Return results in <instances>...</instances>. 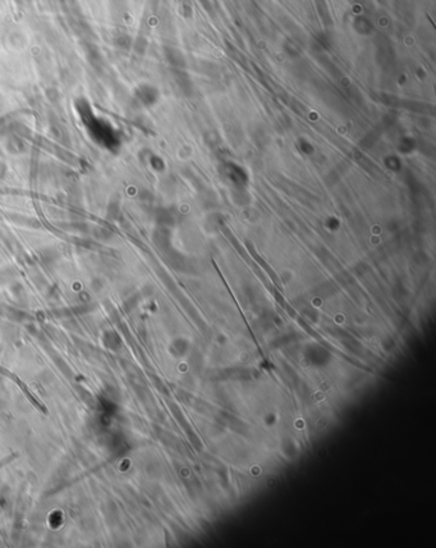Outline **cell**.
<instances>
[{
	"label": "cell",
	"instance_id": "obj_1",
	"mask_svg": "<svg viewBox=\"0 0 436 548\" xmlns=\"http://www.w3.org/2000/svg\"><path fill=\"white\" fill-rule=\"evenodd\" d=\"M379 1H380V3H384V1H385V0H379Z\"/></svg>",
	"mask_w": 436,
	"mask_h": 548
}]
</instances>
